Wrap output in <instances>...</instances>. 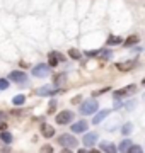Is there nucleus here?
<instances>
[{
  "label": "nucleus",
  "mask_w": 145,
  "mask_h": 153,
  "mask_svg": "<svg viewBox=\"0 0 145 153\" xmlns=\"http://www.w3.org/2000/svg\"><path fill=\"white\" fill-rule=\"evenodd\" d=\"M9 80H10V82H16V83H26L28 82V75H26L24 71L16 70V71H12L10 75H9Z\"/></svg>",
  "instance_id": "nucleus-4"
},
{
  "label": "nucleus",
  "mask_w": 145,
  "mask_h": 153,
  "mask_svg": "<svg viewBox=\"0 0 145 153\" xmlns=\"http://www.w3.org/2000/svg\"><path fill=\"white\" fill-rule=\"evenodd\" d=\"M128 152L130 153H140L142 152V146H140V145H133V146H130Z\"/></svg>",
  "instance_id": "nucleus-25"
},
{
  "label": "nucleus",
  "mask_w": 145,
  "mask_h": 153,
  "mask_svg": "<svg viewBox=\"0 0 145 153\" xmlns=\"http://www.w3.org/2000/svg\"><path fill=\"white\" fill-rule=\"evenodd\" d=\"M41 134L45 138H51L55 134V128H51V126H48V124H43L41 126Z\"/></svg>",
  "instance_id": "nucleus-11"
},
{
  "label": "nucleus",
  "mask_w": 145,
  "mask_h": 153,
  "mask_svg": "<svg viewBox=\"0 0 145 153\" xmlns=\"http://www.w3.org/2000/svg\"><path fill=\"white\" fill-rule=\"evenodd\" d=\"M109 90V87H106V88H102V90H99V92H94V95H101V94H104V92H108Z\"/></svg>",
  "instance_id": "nucleus-28"
},
{
  "label": "nucleus",
  "mask_w": 145,
  "mask_h": 153,
  "mask_svg": "<svg viewBox=\"0 0 145 153\" xmlns=\"http://www.w3.org/2000/svg\"><path fill=\"white\" fill-rule=\"evenodd\" d=\"M82 141H84L85 146H94L96 143H97V133H87Z\"/></svg>",
  "instance_id": "nucleus-8"
},
{
  "label": "nucleus",
  "mask_w": 145,
  "mask_h": 153,
  "mask_svg": "<svg viewBox=\"0 0 145 153\" xmlns=\"http://www.w3.org/2000/svg\"><path fill=\"white\" fill-rule=\"evenodd\" d=\"M68 55H70V58H73V60H80V53H78L77 49H70Z\"/></svg>",
  "instance_id": "nucleus-23"
},
{
  "label": "nucleus",
  "mask_w": 145,
  "mask_h": 153,
  "mask_svg": "<svg viewBox=\"0 0 145 153\" xmlns=\"http://www.w3.org/2000/svg\"><path fill=\"white\" fill-rule=\"evenodd\" d=\"M24 102H26V97L24 95H16V97L12 99V104L14 105H22Z\"/></svg>",
  "instance_id": "nucleus-19"
},
{
  "label": "nucleus",
  "mask_w": 145,
  "mask_h": 153,
  "mask_svg": "<svg viewBox=\"0 0 145 153\" xmlns=\"http://www.w3.org/2000/svg\"><path fill=\"white\" fill-rule=\"evenodd\" d=\"M132 129H133V126L130 124V123H126V124L123 126L121 131H123V134H128V133H132Z\"/></svg>",
  "instance_id": "nucleus-24"
},
{
  "label": "nucleus",
  "mask_w": 145,
  "mask_h": 153,
  "mask_svg": "<svg viewBox=\"0 0 145 153\" xmlns=\"http://www.w3.org/2000/svg\"><path fill=\"white\" fill-rule=\"evenodd\" d=\"M33 75L38 76V78H45V76L50 75V66L45 65V63H39L33 68Z\"/></svg>",
  "instance_id": "nucleus-3"
},
{
  "label": "nucleus",
  "mask_w": 145,
  "mask_h": 153,
  "mask_svg": "<svg viewBox=\"0 0 145 153\" xmlns=\"http://www.w3.org/2000/svg\"><path fill=\"white\" fill-rule=\"evenodd\" d=\"M135 65H137V61L132 60V61H125V63H118L116 68L120 71H130L132 68H135Z\"/></svg>",
  "instance_id": "nucleus-9"
},
{
  "label": "nucleus",
  "mask_w": 145,
  "mask_h": 153,
  "mask_svg": "<svg viewBox=\"0 0 145 153\" xmlns=\"http://www.w3.org/2000/svg\"><path fill=\"white\" fill-rule=\"evenodd\" d=\"M55 107H56V100H51L50 102V105H48V112H53V111H55Z\"/></svg>",
  "instance_id": "nucleus-26"
},
{
  "label": "nucleus",
  "mask_w": 145,
  "mask_h": 153,
  "mask_svg": "<svg viewBox=\"0 0 145 153\" xmlns=\"http://www.w3.org/2000/svg\"><path fill=\"white\" fill-rule=\"evenodd\" d=\"M97 58H102V60H109V58H111V51H108V49H101L99 53H97Z\"/></svg>",
  "instance_id": "nucleus-20"
},
{
  "label": "nucleus",
  "mask_w": 145,
  "mask_h": 153,
  "mask_svg": "<svg viewBox=\"0 0 145 153\" xmlns=\"http://www.w3.org/2000/svg\"><path fill=\"white\" fill-rule=\"evenodd\" d=\"M121 43V38H116V36H109L108 39V46H111V44H120Z\"/></svg>",
  "instance_id": "nucleus-21"
},
{
  "label": "nucleus",
  "mask_w": 145,
  "mask_h": 153,
  "mask_svg": "<svg viewBox=\"0 0 145 153\" xmlns=\"http://www.w3.org/2000/svg\"><path fill=\"white\" fill-rule=\"evenodd\" d=\"M58 143H60L63 148H67V150H73V148H77V138H73L72 134H61L58 136Z\"/></svg>",
  "instance_id": "nucleus-1"
},
{
  "label": "nucleus",
  "mask_w": 145,
  "mask_h": 153,
  "mask_svg": "<svg viewBox=\"0 0 145 153\" xmlns=\"http://www.w3.org/2000/svg\"><path fill=\"white\" fill-rule=\"evenodd\" d=\"M130 146H132V141H130V140H125V141H121V145L118 146V150H120V152H128Z\"/></svg>",
  "instance_id": "nucleus-18"
},
{
  "label": "nucleus",
  "mask_w": 145,
  "mask_h": 153,
  "mask_svg": "<svg viewBox=\"0 0 145 153\" xmlns=\"http://www.w3.org/2000/svg\"><path fill=\"white\" fill-rule=\"evenodd\" d=\"M97 53H99V51H87L85 55L87 56H97Z\"/></svg>",
  "instance_id": "nucleus-29"
},
{
  "label": "nucleus",
  "mask_w": 145,
  "mask_h": 153,
  "mask_svg": "<svg viewBox=\"0 0 145 153\" xmlns=\"http://www.w3.org/2000/svg\"><path fill=\"white\" fill-rule=\"evenodd\" d=\"M137 92V85H128L126 88H121V90H116L114 92V97H126V95H132V94Z\"/></svg>",
  "instance_id": "nucleus-7"
},
{
  "label": "nucleus",
  "mask_w": 145,
  "mask_h": 153,
  "mask_svg": "<svg viewBox=\"0 0 145 153\" xmlns=\"http://www.w3.org/2000/svg\"><path fill=\"white\" fill-rule=\"evenodd\" d=\"M101 150L102 152H108V153H113V152H116L118 148L109 141H101Z\"/></svg>",
  "instance_id": "nucleus-12"
},
{
  "label": "nucleus",
  "mask_w": 145,
  "mask_h": 153,
  "mask_svg": "<svg viewBox=\"0 0 145 153\" xmlns=\"http://www.w3.org/2000/svg\"><path fill=\"white\" fill-rule=\"evenodd\" d=\"M85 129H87V123H85V121H77V123L72 124V131L73 133H84Z\"/></svg>",
  "instance_id": "nucleus-10"
},
{
  "label": "nucleus",
  "mask_w": 145,
  "mask_h": 153,
  "mask_svg": "<svg viewBox=\"0 0 145 153\" xmlns=\"http://www.w3.org/2000/svg\"><path fill=\"white\" fill-rule=\"evenodd\" d=\"M55 119L58 124H68L73 119V112H70V111H61L60 114H56Z\"/></svg>",
  "instance_id": "nucleus-5"
},
{
  "label": "nucleus",
  "mask_w": 145,
  "mask_h": 153,
  "mask_svg": "<svg viewBox=\"0 0 145 153\" xmlns=\"http://www.w3.org/2000/svg\"><path fill=\"white\" fill-rule=\"evenodd\" d=\"M65 80H67V75H65V73H58V75L55 76V87H61V85L65 83Z\"/></svg>",
  "instance_id": "nucleus-14"
},
{
  "label": "nucleus",
  "mask_w": 145,
  "mask_h": 153,
  "mask_svg": "<svg viewBox=\"0 0 145 153\" xmlns=\"http://www.w3.org/2000/svg\"><path fill=\"white\" fill-rule=\"evenodd\" d=\"M140 41V38L137 36V34H132L128 39H125V46H133V44H137Z\"/></svg>",
  "instance_id": "nucleus-15"
},
{
  "label": "nucleus",
  "mask_w": 145,
  "mask_h": 153,
  "mask_svg": "<svg viewBox=\"0 0 145 153\" xmlns=\"http://www.w3.org/2000/svg\"><path fill=\"white\" fill-rule=\"evenodd\" d=\"M9 88V78H0V90H7Z\"/></svg>",
  "instance_id": "nucleus-22"
},
{
  "label": "nucleus",
  "mask_w": 145,
  "mask_h": 153,
  "mask_svg": "<svg viewBox=\"0 0 145 153\" xmlns=\"http://www.w3.org/2000/svg\"><path fill=\"white\" fill-rule=\"evenodd\" d=\"M0 140H2L4 143H7V145H9V143L12 141V134H10L9 131H2V133H0Z\"/></svg>",
  "instance_id": "nucleus-17"
},
{
  "label": "nucleus",
  "mask_w": 145,
  "mask_h": 153,
  "mask_svg": "<svg viewBox=\"0 0 145 153\" xmlns=\"http://www.w3.org/2000/svg\"><path fill=\"white\" fill-rule=\"evenodd\" d=\"M96 111H97V100H85L84 104L80 105V112L84 116L94 114Z\"/></svg>",
  "instance_id": "nucleus-2"
},
{
  "label": "nucleus",
  "mask_w": 145,
  "mask_h": 153,
  "mask_svg": "<svg viewBox=\"0 0 145 153\" xmlns=\"http://www.w3.org/2000/svg\"><path fill=\"white\" fill-rule=\"evenodd\" d=\"M60 90L58 88H55V87H51V85H45V87H41V88H38L36 90V95H39V97H45V95H55V94H58Z\"/></svg>",
  "instance_id": "nucleus-6"
},
{
  "label": "nucleus",
  "mask_w": 145,
  "mask_h": 153,
  "mask_svg": "<svg viewBox=\"0 0 145 153\" xmlns=\"http://www.w3.org/2000/svg\"><path fill=\"white\" fill-rule=\"evenodd\" d=\"M41 150H43V152H53V148H51L50 145H45V146L41 148Z\"/></svg>",
  "instance_id": "nucleus-27"
},
{
  "label": "nucleus",
  "mask_w": 145,
  "mask_h": 153,
  "mask_svg": "<svg viewBox=\"0 0 145 153\" xmlns=\"http://www.w3.org/2000/svg\"><path fill=\"white\" fill-rule=\"evenodd\" d=\"M48 60H50V66H56V65H58V61H60L55 51H51L50 55H48Z\"/></svg>",
  "instance_id": "nucleus-16"
},
{
  "label": "nucleus",
  "mask_w": 145,
  "mask_h": 153,
  "mask_svg": "<svg viewBox=\"0 0 145 153\" xmlns=\"http://www.w3.org/2000/svg\"><path fill=\"white\" fill-rule=\"evenodd\" d=\"M142 83H144V85H145V78H144V82H142Z\"/></svg>",
  "instance_id": "nucleus-30"
},
{
  "label": "nucleus",
  "mask_w": 145,
  "mask_h": 153,
  "mask_svg": "<svg viewBox=\"0 0 145 153\" xmlns=\"http://www.w3.org/2000/svg\"><path fill=\"white\" fill-rule=\"evenodd\" d=\"M108 114H109V111H108V109L99 111V112H97V114L94 116V119H92V123H94V124H99V123H101L102 119H104V117H106Z\"/></svg>",
  "instance_id": "nucleus-13"
}]
</instances>
